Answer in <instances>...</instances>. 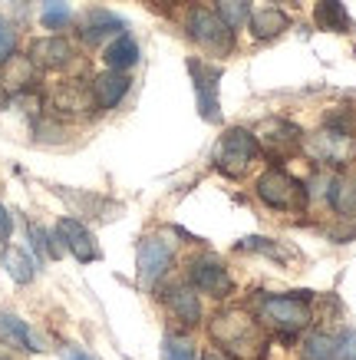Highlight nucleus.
I'll return each instance as SVG.
<instances>
[{"label": "nucleus", "instance_id": "obj_1", "mask_svg": "<svg viewBox=\"0 0 356 360\" xmlns=\"http://www.w3.org/2000/svg\"><path fill=\"white\" fill-rule=\"evenodd\" d=\"M208 338L215 340L221 354H228L231 360H254L264 347V328L254 317V311H244V307L218 311L208 321Z\"/></svg>", "mask_w": 356, "mask_h": 360}, {"label": "nucleus", "instance_id": "obj_2", "mask_svg": "<svg viewBox=\"0 0 356 360\" xmlns=\"http://www.w3.org/2000/svg\"><path fill=\"white\" fill-rule=\"evenodd\" d=\"M301 149L320 169L343 172V169H350L356 162V126H350L346 116H330L317 132L303 136Z\"/></svg>", "mask_w": 356, "mask_h": 360}, {"label": "nucleus", "instance_id": "obj_3", "mask_svg": "<svg viewBox=\"0 0 356 360\" xmlns=\"http://www.w3.org/2000/svg\"><path fill=\"white\" fill-rule=\"evenodd\" d=\"M254 317L261 328L294 338L313 324V295L310 291H284V295H264L254 304Z\"/></svg>", "mask_w": 356, "mask_h": 360}, {"label": "nucleus", "instance_id": "obj_4", "mask_svg": "<svg viewBox=\"0 0 356 360\" xmlns=\"http://www.w3.org/2000/svg\"><path fill=\"white\" fill-rule=\"evenodd\" d=\"M254 195L261 198V205H268L270 212H284V215H301V212L310 208L307 186L301 179H294L287 169H281V165H268L254 179Z\"/></svg>", "mask_w": 356, "mask_h": 360}, {"label": "nucleus", "instance_id": "obj_5", "mask_svg": "<svg viewBox=\"0 0 356 360\" xmlns=\"http://www.w3.org/2000/svg\"><path fill=\"white\" fill-rule=\"evenodd\" d=\"M182 30L185 37L192 40L205 56H228L235 53V30L228 27L221 17H218L211 7H202V4H192L185 7L182 17Z\"/></svg>", "mask_w": 356, "mask_h": 360}, {"label": "nucleus", "instance_id": "obj_6", "mask_svg": "<svg viewBox=\"0 0 356 360\" xmlns=\"http://www.w3.org/2000/svg\"><path fill=\"white\" fill-rule=\"evenodd\" d=\"M258 159L261 142L254 136V129H248V126H231V129L221 132V139L215 142V155H211L215 169L228 179H244L258 165Z\"/></svg>", "mask_w": 356, "mask_h": 360}, {"label": "nucleus", "instance_id": "obj_7", "mask_svg": "<svg viewBox=\"0 0 356 360\" xmlns=\"http://www.w3.org/2000/svg\"><path fill=\"white\" fill-rule=\"evenodd\" d=\"M175 268V241L165 235H145L136 251V281L142 291H155Z\"/></svg>", "mask_w": 356, "mask_h": 360}, {"label": "nucleus", "instance_id": "obj_8", "mask_svg": "<svg viewBox=\"0 0 356 360\" xmlns=\"http://www.w3.org/2000/svg\"><path fill=\"white\" fill-rule=\"evenodd\" d=\"M188 73H192L195 83V106H198V116L211 126L221 122V66L205 60V56H192L188 60Z\"/></svg>", "mask_w": 356, "mask_h": 360}, {"label": "nucleus", "instance_id": "obj_9", "mask_svg": "<svg viewBox=\"0 0 356 360\" xmlns=\"http://www.w3.org/2000/svg\"><path fill=\"white\" fill-rule=\"evenodd\" d=\"M185 281L192 288H198L202 295L215 297V301H225V297L235 295L231 268L221 258H215V255H195L188 262V268H185Z\"/></svg>", "mask_w": 356, "mask_h": 360}, {"label": "nucleus", "instance_id": "obj_10", "mask_svg": "<svg viewBox=\"0 0 356 360\" xmlns=\"http://www.w3.org/2000/svg\"><path fill=\"white\" fill-rule=\"evenodd\" d=\"M159 301H162L165 314L172 317L178 328H185V330L202 328V321H205V301H202V291L192 288L188 281L169 284L162 295H159Z\"/></svg>", "mask_w": 356, "mask_h": 360}, {"label": "nucleus", "instance_id": "obj_11", "mask_svg": "<svg viewBox=\"0 0 356 360\" xmlns=\"http://www.w3.org/2000/svg\"><path fill=\"white\" fill-rule=\"evenodd\" d=\"M132 77L122 70H103L89 79V99H93V112H112L122 106V99L129 96Z\"/></svg>", "mask_w": 356, "mask_h": 360}, {"label": "nucleus", "instance_id": "obj_12", "mask_svg": "<svg viewBox=\"0 0 356 360\" xmlns=\"http://www.w3.org/2000/svg\"><path fill=\"white\" fill-rule=\"evenodd\" d=\"M37 70H50V73H60V70H70L76 63V44L66 40L60 33H50V37H40L30 44V53Z\"/></svg>", "mask_w": 356, "mask_h": 360}, {"label": "nucleus", "instance_id": "obj_13", "mask_svg": "<svg viewBox=\"0 0 356 360\" xmlns=\"http://www.w3.org/2000/svg\"><path fill=\"white\" fill-rule=\"evenodd\" d=\"M53 231H56V238H60V245H63V251H70L76 262L89 264V262H99V258H103V251H99V245H96V235L79 219H73V215H66V219L56 221Z\"/></svg>", "mask_w": 356, "mask_h": 360}, {"label": "nucleus", "instance_id": "obj_14", "mask_svg": "<svg viewBox=\"0 0 356 360\" xmlns=\"http://www.w3.org/2000/svg\"><path fill=\"white\" fill-rule=\"evenodd\" d=\"M254 136L261 142V153L281 155V159H287V155L297 153L303 146V132L291 120H268L264 126L254 129Z\"/></svg>", "mask_w": 356, "mask_h": 360}, {"label": "nucleus", "instance_id": "obj_15", "mask_svg": "<svg viewBox=\"0 0 356 360\" xmlns=\"http://www.w3.org/2000/svg\"><path fill=\"white\" fill-rule=\"evenodd\" d=\"M129 30V23L126 17H119V13L106 11V7H89L83 17H79V40L86 46H99L119 37V33Z\"/></svg>", "mask_w": 356, "mask_h": 360}, {"label": "nucleus", "instance_id": "obj_16", "mask_svg": "<svg viewBox=\"0 0 356 360\" xmlns=\"http://www.w3.org/2000/svg\"><path fill=\"white\" fill-rule=\"evenodd\" d=\"M244 30L254 44H270V40H277L281 33L291 30V13L284 11V7H274V4H264V7H254L244 23Z\"/></svg>", "mask_w": 356, "mask_h": 360}, {"label": "nucleus", "instance_id": "obj_17", "mask_svg": "<svg viewBox=\"0 0 356 360\" xmlns=\"http://www.w3.org/2000/svg\"><path fill=\"white\" fill-rule=\"evenodd\" d=\"M324 205L330 208L340 221H356V175L353 172H334L330 175Z\"/></svg>", "mask_w": 356, "mask_h": 360}, {"label": "nucleus", "instance_id": "obj_18", "mask_svg": "<svg viewBox=\"0 0 356 360\" xmlns=\"http://www.w3.org/2000/svg\"><path fill=\"white\" fill-rule=\"evenodd\" d=\"M139 44H136V37L132 33H119L106 44L103 50V60H106V70H122V73H129L132 66L139 63Z\"/></svg>", "mask_w": 356, "mask_h": 360}, {"label": "nucleus", "instance_id": "obj_19", "mask_svg": "<svg viewBox=\"0 0 356 360\" xmlns=\"http://www.w3.org/2000/svg\"><path fill=\"white\" fill-rule=\"evenodd\" d=\"M313 23L320 30H330V33H350L353 30V20L346 13L343 0H317L313 7Z\"/></svg>", "mask_w": 356, "mask_h": 360}, {"label": "nucleus", "instance_id": "obj_20", "mask_svg": "<svg viewBox=\"0 0 356 360\" xmlns=\"http://www.w3.org/2000/svg\"><path fill=\"white\" fill-rule=\"evenodd\" d=\"M33 79H37V66H33L30 56L13 53L11 60L4 63V86L11 89V93H27Z\"/></svg>", "mask_w": 356, "mask_h": 360}, {"label": "nucleus", "instance_id": "obj_21", "mask_svg": "<svg viewBox=\"0 0 356 360\" xmlns=\"http://www.w3.org/2000/svg\"><path fill=\"white\" fill-rule=\"evenodd\" d=\"M0 264L4 271L11 274L17 284H30L37 278V262L23 248H13V245H4V255H0Z\"/></svg>", "mask_w": 356, "mask_h": 360}, {"label": "nucleus", "instance_id": "obj_22", "mask_svg": "<svg viewBox=\"0 0 356 360\" xmlns=\"http://www.w3.org/2000/svg\"><path fill=\"white\" fill-rule=\"evenodd\" d=\"M301 360H340L336 334H330V330H310V334L303 338Z\"/></svg>", "mask_w": 356, "mask_h": 360}, {"label": "nucleus", "instance_id": "obj_23", "mask_svg": "<svg viewBox=\"0 0 356 360\" xmlns=\"http://www.w3.org/2000/svg\"><path fill=\"white\" fill-rule=\"evenodd\" d=\"M0 334L7 344H17L23 350H44L33 338V330L27 328V321H20L17 314H0Z\"/></svg>", "mask_w": 356, "mask_h": 360}, {"label": "nucleus", "instance_id": "obj_24", "mask_svg": "<svg viewBox=\"0 0 356 360\" xmlns=\"http://www.w3.org/2000/svg\"><path fill=\"white\" fill-rule=\"evenodd\" d=\"M215 7L211 11L221 17V20L231 27V30H241L244 23H248V17H251V11H254V0H211Z\"/></svg>", "mask_w": 356, "mask_h": 360}, {"label": "nucleus", "instance_id": "obj_25", "mask_svg": "<svg viewBox=\"0 0 356 360\" xmlns=\"http://www.w3.org/2000/svg\"><path fill=\"white\" fill-rule=\"evenodd\" d=\"M40 23H44V30H66L70 23H73V7H70V0H44V7H40Z\"/></svg>", "mask_w": 356, "mask_h": 360}, {"label": "nucleus", "instance_id": "obj_26", "mask_svg": "<svg viewBox=\"0 0 356 360\" xmlns=\"http://www.w3.org/2000/svg\"><path fill=\"white\" fill-rule=\"evenodd\" d=\"M30 245H33L37 262H46V258H60V255H63V245L56 238V231H46V229H40V225H33V221H30Z\"/></svg>", "mask_w": 356, "mask_h": 360}, {"label": "nucleus", "instance_id": "obj_27", "mask_svg": "<svg viewBox=\"0 0 356 360\" xmlns=\"http://www.w3.org/2000/svg\"><path fill=\"white\" fill-rule=\"evenodd\" d=\"M241 251H258V255H268V258H274V262H284V258H294L297 251L294 248H284L277 238H261V235H254V238H244L241 245H237Z\"/></svg>", "mask_w": 356, "mask_h": 360}, {"label": "nucleus", "instance_id": "obj_28", "mask_svg": "<svg viewBox=\"0 0 356 360\" xmlns=\"http://www.w3.org/2000/svg\"><path fill=\"white\" fill-rule=\"evenodd\" d=\"M162 360H198V350L185 334H169L162 340Z\"/></svg>", "mask_w": 356, "mask_h": 360}, {"label": "nucleus", "instance_id": "obj_29", "mask_svg": "<svg viewBox=\"0 0 356 360\" xmlns=\"http://www.w3.org/2000/svg\"><path fill=\"white\" fill-rule=\"evenodd\" d=\"M17 44H20V33H17V27H13L11 20H4V17H0V66L7 63L13 53H17Z\"/></svg>", "mask_w": 356, "mask_h": 360}, {"label": "nucleus", "instance_id": "obj_30", "mask_svg": "<svg viewBox=\"0 0 356 360\" xmlns=\"http://www.w3.org/2000/svg\"><path fill=\"white\" fill-rule=\"evenodd\" d=\"M336 350H340V360H356V330L343 328L336 334Z\"/></svg>", "mask_w": 356, "mask_h": 360}, {"label": "nucleus", "instance_id": "obj_31", "mask_svg": "<svg viewBox=\"0 0 356 360\" xmlns=\"http://www.w3.org/2000/svg\"><path fill=\"white\" fill-rule=\"evenodd\" d=\"M13 235V215L7 212V205L0 202V245H7Z\"/></svg>", "mask_w": 356, "mask_h": 360}, {"label": "nucleus", "instance_id": "obj_32", "mask_svg": "<svg viewBox=\"0 0 356 360\" xmlns=\"http://www.w3.org/2000/svg\"><path fill=\"white\" fill-rule=\"evenodd\" d=\"M63 360H93L86 354V350H79V347H66L63 350Z\"/></svg>", "mask_w": 356, "mask_h": 360}, {"label": "nucleus", "instance_id": "obj_33", "mask_svg": "<svg viewBox=\"0 0 356 360\" xmlns=\"http://www.w3.org/2000/svg\"><path fill=\"white\" fill-rule=\"evenodd\" d=\"M198 360H231L228 354H218V350H205V354H198Z\"/></svg>", "mask_w": 356, "mask_h": 360}, {"label": "nucleus", "instance_id": "obj_34", "mask_svg": "<svg viewBox=\"0 0 356 360\" xmlns=\"http://www.w3.org/2000/svg\"><path fill=\"white\" fill-rule=\"evenodd\" d=\"M270 4H274V7H301L303 0H270Z\"/></svg>", "mask_w": 356, "mask_h": 360}]
</instances>
